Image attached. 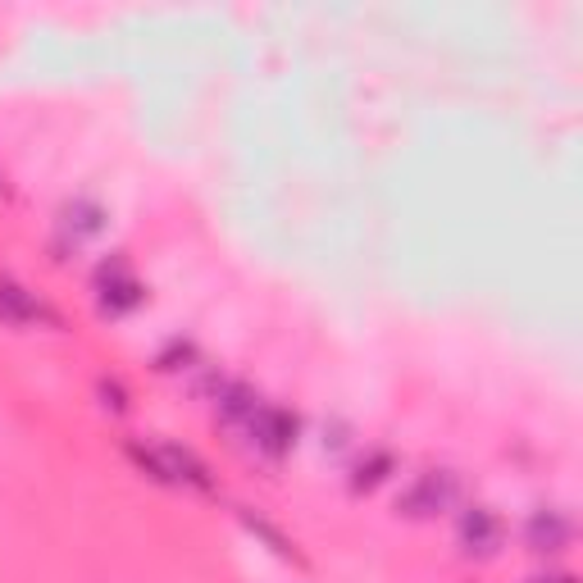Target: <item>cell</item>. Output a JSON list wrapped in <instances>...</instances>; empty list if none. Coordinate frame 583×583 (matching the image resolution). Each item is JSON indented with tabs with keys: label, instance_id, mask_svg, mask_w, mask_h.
<instances>
[{
	"label": "cell",
	"instance_id": "cell-5",
	"mask_svg": "<svg viewBox=\"0 0 583 583\" xmlns=\"http://www.w3.org/2000/svg\"><path fill=\"white\" fill-rule=\"evenodd\" d=\"M137 301H142V283H137V278L123 269V260L105 265L101 269V310H110V315H123V310H133Z\"/></svg>",
	"mask_w": 583,
	"mask_h": 583
},
{
	"label": "cell",
	"instance_id": "cell-8",
	"mask_svg": "<svg viewBox=\"0 0 583 583\" xmlns=\"http://www.w3.org/2000/svg\"><path fill=\"white\" fill-rule=\"evenodd\" d=\"M215 401H219V420H224L228 429H237V424L246 429V420H251L260 406V397L246 388V383H224V388L215 392Z\"/></svg>",
	"mask_w": 583,
	"mask_h": 583
},
{
	"label": "cell",
	"instance_id": "cell-4",
	"mask_svg": "<svg viewBox=\"0 0 583 583\" xmlns=\"http://www.w3.org/2000/svg\"><path fill=\"white\" fill-rule=\"evenodd\" d=\"M570 538H574V524H570V515H561V511H533L529 524H524V543H529L533 552L556 556L570 547Z\"/></svg>",
	"mask_w": 583,
	"mask_h": 583
},
{
	"label": "cell",
	"instance_id": "cell-2",
	"mask_svg": "<svg viewBox=\"0 0 583 583\" xmlns=\"http://www.w3.org/2000/svg\"><path fill=\"white\" fill-rule=\"evenodd\" d=\"M246 433L265 456H287L297 447V415L283 406H256V415L246 420Z\"/></svg>",
	"mask_w": 583,
	"mask_h": 583
},
{
	"label": "cell",
	"instance_id": "cell-3",
	"mask_svg": "<svg viewBox=\"0 0 583 583\" xmlns=\"http://www.w3.org/2000/svg\"><path fill=\"white\" fill-rule=\"evenodd\" d=\"M506 543V529L502 520L488 511V506H470V511L461 515V547L470 556H479V561H488V556H497Z\"/></svg>",
	"mask_w": 583,
	"mask_h": 583
},
{
	"label": "cell",
	"instance_id": "cell-6",
	"mask_svg": "<svg viewBox=\"0 0 583 583\" xmlns=\"http://www.w3.org/2000/svg\"><path fill=\"white\" fill-rule=\"evenodd\" d=\"M155 451H160V465H164V479L169 483H192V488H201V492L215 488V483H210V470H205L187 447H169V442H164V447H155Z\"/></svg>",
	"mask_w": 583,
	"mask_h": 583
},
{
	"label": "cell",
	"instance_id": "cell-10",
	"mask_svg": "<svg viewBox=\"0 0 583 583\" xmlns=\"http://www.w3.org/2000/svg\"><path fill=\"white\" fill-rule=\"evenodd\" d=\"M388 470H392V456H388V451H374V456H369V465L360 461V470H356V492L379 488V483L388 479Z\"/></svg>",
	"mask_w": 583,
	"mask_h": 583
},
{
	"label": "cell",
	"instance_id": "cell-11",
	"mask_svg": "<svg viewBox=\"0 0 583 583\" xmlns=\"http://www.w3.org/2000/svg\"><path fill=\"white\" fill-rule=\"evenodd\" d=\"M242 520H246V529H251V533H260V538H265V543L274 547L278 556H297V552H292V543H287V538H283V533H278L269 520H260V515H251V511H242Z\"/></svg>",
	"mask_w": 583,
	"mask_h": 583
},
{
	"label": "cell",
	"instance_id": "cell-12",
	"mask_svg": "<svg viewBox=\"0 0 583 583\" xmlns=\"http://www.w3.org/2000/svg\"><path fill=\"white\" fill-rule=\"evenodd\" d=\"M101 397H105V406H114V410L128 406V401H123V388H119V383H101Z\"/></svg>",
	"mask_w": 583,
	"mask_h": 583
},
{
	"label": "cell",
	"instance_id": "cell-9",
	"mask_svg": "<svg viewBox=\"0 0 583 583\" xmlns=\"http://www.w3.org/2000/svg\"><path fill=\"white\" fill-rule=\"evenodd\" d=\"M101 205H92V201H73L69 210H64V228H69L73 237H96L101 233Z\"/></svg>",
	"mask_w": 583,
	"mask_h": 583
},
{
	"label": "cell",
	"instance_id": "cell-7",
	"mask_svg": "<svg viewBox=\"0 0 583 583\" xmlns=\"http://www.w3.org/2000/svg\"><path fill=\"white\" fill-rule=\"evenodd\" d=\"M0 319L14 328H32L51 315H46L41 301H32V292H23V287H14V283H0Z\"/></svg>",
	"mask_w": 583,
	"mask_h": 583
},
{
	"label": "cell",
	"instance_id": "cell-13",
	"mask_svg": "<svg viewBox=\"0 0 583 583\" xmlns=\"http://www.w3.org/2000/svg\"><path fill=\"white\" fill-rule=\"evenodd\" d=\"M529 583H574V574H538V579Z\"/></svg>",
	"mask_w": 583,
	"mask_h": 583
},
{
	"label": "cell",
	"instance_id": "cell-1",
	"mask_svg": "<svg viewBox=\"0 0 583 583\" xmlns=\"http://www.w3.org/2000/svg\"><path fill=\"white\" fill-rule=\"evenodd\" d=\"M456 497H461V479L451 470H429L401 492L397 511L410 515V520H424V515H438V511H447V506H456Z\"/></svg>",
	"mask_w": 583,
	"mask_h": 583
}]
</instances>
